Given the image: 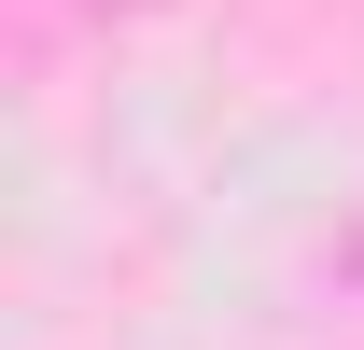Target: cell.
<instances>
[{"label": "cell", "instance_id": "2", "mask_svg": "<svg viewBox=\"0 0 364 350\" xmlns=\"http://www.w3.org/2000/svg\"><path fill=\"white\" fill-rule=\"evenodd\" d=\"M98 14H112V0H98Z\"/></svg>", "mask_w": 364, "mask_h": 350}, {"label": "cell", "instance_id": "1", "mask_svg": "<svg viewBox=\"0 0 364 350\" xmlns=\"http://www.w3.org/2000/svg\"><path fill=\"white\" fill-rule=\"evenodd\" d=\"M336 280H364V238H350V253H336Z\"/></svg>", "mask_w": 364, "mask_h": 350}]
</instances>
